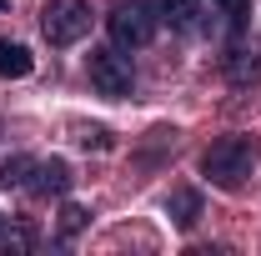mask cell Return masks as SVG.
Segmentation results:
<instances>
[{"label":"cell","instance_id":"10","mask_svg":"<svg viewBox=\"0 0 261 256\" xmlns=\"http://www.w3.org/2000/svg\"><path fill=\"white\" fill-rule=\"evenodd\" d=\"M221 15H226V31L231 35H241L246 31V15H251V0H211Z\"/></svg>","mask_w":261,"mask_h":256},{"label":"cell","instance_id":"4","mask_svg":"<svg viewBox=\"0 0 261 256\" xmlns=\"http://www.w3.org/2000/svg\"><path fill=\"white\" fill-rule=\"evenodd\" d=\"M86 75H91L96 96H111V100L130 96V86H136L130 61L121 56V50H91V56H86Z\"/></svg>","mask_w":261,"mask_h":256},{"label":"cell","instance_id":"14","mask_svg":"<svg viewBox=\"0 0 261 256\" xmlns=\"http://www.w3.org/2000/svg\"><path fill=\"white\" fill-rule=\"evenodd\" d=\"M0 5H5V0H0Z\"/></svg>","mask_w":261,"mask_h":256},{"label":"cell","instance_id":"3","mask_svg":"<svg viewBox=\"0 0 261 256\" xmlns=\"http://www.w3.org/2000/svg\"><path fill=\"white\" fill-rule=\"evenodd\" d=\"M40 31L50 45H75L81 35L91 31V5L86 0H50L40 10Z\"/></svg>","mask_w":261,"mask_h":256},{"label":"cell","instance_id":"2","mask_svg":"<svg viewBox=\"0 0 261 256\" xmlns=\"http://www.w3.org/2000/svg\"><path fill=\"white\" fill-rule=\"evenodd\" d=\"M106 25H111V40H116L121 50H141V45H151V40H156L161 15H156V5H151V0H116V5H111V15H106Z\"/></svg>","mask_w":261,"mask_h":256},{"label":"cell","instance_id":"1","mask_svg":"<svg viewBox=\"0 0 261 256\" xmlns=\"http://www.w3.org/2000/svg\"><path fill=\"white\" fill-rule=\"evenodd\" d=\"M251 166H256V151H251L246 136H221V141L201 156V171H206L211 186H221V191H241V186L251 181Z\"/></svg>","mask_w":261,"mask_h":256},{"label":"cell","instance_id":"8","mask_svg":"<svg viewBox=\"0 0 261 256\" xmlns=\"http://www.w3.org/2000/svg\"><path fill=\"white\" fill-rule=\"evenodd\" d=\"M166 211H171V221L181 226V231H191V226L201 221V191H191V186L171 191V201H166Z\"/></svg>","mask_w":261,"mask_h":256},{"label":"cell","instance_id":"9","mask_svg":"<svg viewBox=\"0 0 261 256\" xmlns=\"http://www.w3.org/2000/svg\"><path fill=\"white\" fill-rule=\"evenodd\" d=\"M31 65H35V56L20 45V40H5V35H0V75L20 81V75H31Z\"/></svg>","mask_w":261,"mask_h":256},{"label":"cell","instance_id":"6","mask_svg":"<svg viewBox=\"0 0 261 256\" xmlns=\"http://www.w3.org/2000/svg\"><path fill=\"white\" fill-rule=\"evenodd\" d=\"M31 191H40V196H65V191H70V166H65L61 156L40 161V166H35V186H31Z\"/></svg>","mask_w":261,"mask_h":256},{"label":"cell","instance_id":"13","mask_svg":"<svg viewBox=\"0 0 261 256\" xmlns=\"http://www.w3.org/2000/svg\"><path fill=\"white\" fill-rule=\"evenodd\" d=\"M0 231H5V221H0Z\"/></svg>","mask_w":261,"mask_h":256},{"label":"cell","instance_id":"12","mask_svg":"<svg viewBox=\"0 0 261 256\" xmlns=\"http://www.w3.org/2000/svg\"><path fill=\"white\" fill-rule=\"evenodd\" d=\"M81 221H86V211H81V206H65V211H61V226H65V236H70V231H81Z\"/></svg>","mask_w":261,"mask_h":256},{"label":"cell","instance_id":"11","mask_svg":"<svg viewBox=\"0 0 261 256\" xmlns=\"http://www.w3.org/2000/svg\"><path fill=\"white\" fill-rule=\"evenodd\" d=\"M81 146H96V151H106L111 141H106V126H81V136H75Z\"/></svg>","mask_w":261,"mask_h":256},{"label":"cell","instance_id":"5","mask_svg":"<svg viewBox=\"0 0 261 256\" xmlns=\"http://www.w3.org/2000/svg\"><path fill=\"white\" fill-rule=\"evenodd\" d=\"M151 5H156L161 25H171L176 35H196V31H206V5H201V0H151Z\"/></svg>","mask_w":261,"mask_h":256},{"label":"cell","instance_id":"7","mask_svg":"<svg viewBox=\"0 0 261 256\" xmlns=\"http://www.w3.org/2000/svg\"><path fill=\"white\" fill-rule=\"evenodd\" d=\"M35 166H40L35 156L0 161V191H25V186H35Z\"/></svg>","mask_w":261,"mask_h":256}]
</instances>
